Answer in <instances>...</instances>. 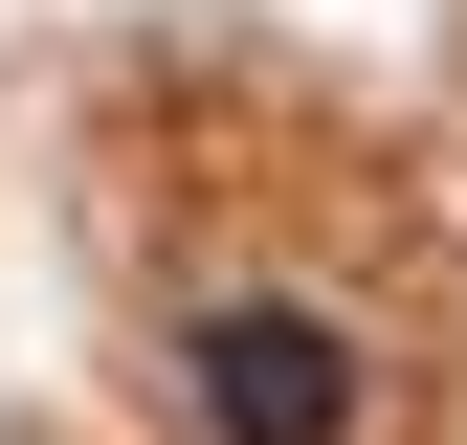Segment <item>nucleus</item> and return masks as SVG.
Here are the masks:
<instances>
[{"mask_svg":"<svg viewBox=\"0 0 467 445\" xmlns=\"http://www.w3.org/2000/svg\"><path fill=\"white\" fill-rule=\"evenodd\" d=\"M179 401H201V445H357V334L312 290H223L179 334Z\"/></svg>","mask_w":467,"mask_h":445,"instance_id":"obj_1","label":"nucleus"}]
</instances>
